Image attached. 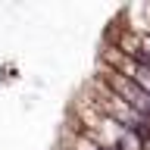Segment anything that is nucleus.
I'll return each mask as SVG.
<instances>
[{"label":"nucleus","instance_id":"1","mask_svg":"<svg viewBox=\"0 0 150 150\" xmlns=\"http://www.w3.org/2000/svg\"><path fill=\"white\" fill-rule=\"evenodd\" d=\"M91 106L97 112H103L106 119H112L116 125H122L125 131H131L134 138H141L144 147L150 150V122L144 119L141 112H134L125 100H119V97H116L106 84H100L97 78L91 81Z\"/></svg>","mask_w":150,"mask_h":150},{"label":"nucleus","instance_id":"2","mask_svg":"<svg viewBox=\"0 0 150 150\" xmlns=\"http://www.w3.org/2000/svg\"><path fill=\"white\" fill-rule=\"evenodd\" d=\"M97 69H100V75H94V78H97L100 84H106V88H110L119 100H125L134 112H141V116L150 122V91H144L141 84L128 81V78H122L119 72H112L110 66H103V63L97 66Z\"/></svg>","mask_w":150,"mask_h":150}]
</instances>
